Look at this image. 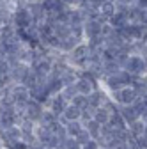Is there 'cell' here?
<instances>
[{
    "instance_id": "6da1fadb",
    "label": "cell",
    "mask_w": 147,
    "mask_h": 149,
    "mask_svg": "<svg viewBox=\"0 0 147 149\" xmlns=\"http://www.w3.org/2000/svg\"><path fill=\"white\" fill-rule=\"evenodd\" d=\"M124 71H128L130 74H137V77H145V69H147V62L144 57H138V55H130L126 59L124 66H122Z\"/></svg>"
},
{
    "instance_id": "7a4b0ae2",
    "label": "cell",
    "mask_w": 147,
    "mask_h": 149,
    "mask_svg": "<svg viewBox=\"0 0 147 149\" xmlns=\"http://www.w3.org/2000/svg\"><path fill=\"white\" fill-rule=\"evenodd\" d=\"M110 100H112L114 103H117L119 107H124V105H131L135 100H137V94H135V91L131 87H122L115 92H110Z\"/></svg>"
},
{
    "instance_id": "3957f363",
    "label": "cell",
    "mask_w": 147,
    "mask_h": 149,
    "mask_svg": "<svg viewBox=\"0 0 147 149\" xmlns=\"http://www.w3.org/2000/svg\"><path fill=\"white\" fill-rule=\"evenodd\" d=\"M11 23L16 30H25L32 23V18L28 14V9H14L11 16Z\"/></svg>"
},
{
    "instance_id": "277c9868",
    "label": "cell",
    "mask_w": 147,
    "mask_h": 149,
    "mask_svg": "<svg viewBox=\"0 0 147 149\" xmlns=\"http://www.w3.org/2000/svg\"><path fill=\"white\" fill-rule=\"evenodd\" d=\"M28 98H30L32 101H35V103H39V105H43V107H44L51 96H50V91H48L46 84H44V82H41V84L35 85L34 89H30V91H28Z\"/></svg>"
},
{
    "instance_id": "5b68a950",
    "label": "cell",
    "mask_w": 147,
    "mask_h": 149,
    "mask_svg": "<svg viewBox=\"0 0 147 149\" xmlns=\"http://www.w3.org/2000/svg\"><path fill=\"white\" fill-rule=\"evenodd\" d=\"M43 112H44V107L43 105H39V103H35V101H28L27 105H25V108H23V117L25 119H28V121H32L34 124H37L39 123V119H41V116H43Z\"/></svg>"
},
{
    "instance_id": "8992f818",
    "label": "cell",
    "mask_w": 147,
    "mask_h": 149,
    "mask_svg": "<svg viewBox=\"0 0 147 149\" xmlns=\"http://www.w3.org/2000/svg\"><path fill=\"white\" fill-rule=\"evenodd\" d=\"M30 71V66L27 64H21V62H16L9 68V80H11V85H20L21 80L25 78V74Z\"/></svg>"
},
{
    "instance_id": "52a82bcc",
    "label": "cell",
    "mask_w": 147,
    "mask_h": 149,
    "mask_svg": "<svg viewBox=\"0 0 147 149\" xmlns=\"http://www.w3.org/2000/svg\"><path fill=\"white\" fill-rule=\"evenodd\" d=\"M67 107V101H64V98L60 96V94H55V96H51L50 100H48V103L44 105V108L46 110H50L51 114L55 116V117H60L62 116V112H64V108Z\"/></svg>"
},
{
    "instance_id": "ba28073f",
    "label": "cell",
    "mask_w": 147,
    "mask_h": 149,
    "mask_svg": "<svg viewBox=\"0 0 147 149\" xmlns=\"http://www.w3.org/2000/svg\"><path fill=\"white\" fill-rule=\"evenodd\" d=\"M108 100H110L108 92L103 91V89L99 87V89H94V91L87 96V105H89V107H92V108H99V107H103Z\"/></svg>"
},
{
    "instance_id": "9c48e42d",
    "label": "cell",
    "mask_w": 147,
    "mask_h": 149,
    "mask_svg": "<svg viewBox=\"0 0 147 149\" xmlns=\"http://www.w3.org/2000/svg\"><path fill=\"white\" fill-rule=\"evenodd\" d=\"M30 69L37 74V77L41 78V80H46V77L50 74V71H51V61H48V59H39L35 64H32L30 66Z\"/></svg>"
},
{
    "instance_id": "30bf717a",
    "label": "cell",
    "mask_w": 147,
    "mask_h": 149,
    "mask_svg": "<svg viewBox=\"0 0 147 149\" xmlns=\"http://www.w3.org/2000/svg\"><path fill=\"white\" fill-rule=\"evenodd\" d=\"M83 39H94V37H99L101 36V23L99 22H94V20H89L85 22L83 25Z\"/></svg>"
},
{
    "instance_id": "8fae6325",
    "label": "cell",
    "mask_w": 147,
    "mask_h": 149,
    "mask_svg": "<svg viewBox=\"0 0 147 149\" xmlns=\"http://www.w3.org/2000/svg\"><path fill=\"white\" fill-rule=\"evenodd\" d=\"M75 89H76L78 94H82V96H89L94 89H99V87H96L92 82L87 80V78H78V80L75 82Z\"/></svg>"
},
{
    "instance_id": "7c38bea8",
    "label": "cell",
    "mask_w": 147,
    "mask_h": 149,
    "mask_svg": "<svg viewBox=\"0 0 147 149\" xmlns=\"http://www.w3.org/2000/svg\"><path fill=\"white\" fill-rule=\"evenodd\" d=\"M59 80H60V84H62V87H67V85H73L76 80H78V69H75L73 66H69L60 77H59Z\"/></svg>"
},
{
    "instance_id": "4fadbf2b",
    "label": "cell",
    "mask_w": 147,
    "mask_h": 149,
    "mask_svg": "<svg viewBox=\"0 0 147 149\" xmlns=\"http://www.w3.org/2000/svg\"><path fill=\"white\" fill-rule=\"evenodd\" d=\"M119 114H121V117L124 119L126 124H131V123H135V121L140 119L138 114L135 112V108H133L131 105H124V107H121V108H119Z\"/></svg>"
},
{
    "instance_id": "5bb4252c",
    "label": "cell",
    "mask_w": 147,
    "mask_h": 149,
    "mask_svg": "<svg viewBox=\"0 0 147 149\" xmlns=\"http://www.w3.org/2000/svg\"><path fill=\"white\" fill-rule=\"evenodd\" d=\"M110 27H114L115 30H119V29H124L126 25H130V22H128V18L124 16V14H121V13H115L110 20L106 22Z\"/></svg>"
},
{
    "instance_id": "9a60e30c",
    "label": "cell",
    "mask_w": 147,
    "mask_h": 149,
    "mask_svg": "<svg viewBox=\"0 0 147 149\" xmlns=\"http://www.w3.org/2000/svg\"><path fill=\"white\" fill-rule=\"evenodd\" d=\"M128 132H130L131 137H140V135H144V133L147 132L145 121L138 119V121H135V123H131V124H128Z\"/></svg>"
},
{
    "instance_id": "2e32d148",
    "label": "cell",
    "mask_w": 147,
    "mask_h": 149,
    "mask_svg": "<svg viewBox=\"0 0 147 149\" xmlns=\"http://www.w3.org/2000/svg\"><path fill=\"white\" fill-rule=\"evenodd\" d=\"M83 130L89 133V137H90V139L96 140V139L99 137V133H101V124H98L96 121L90 119V121H87V123L83 124Z\"/></svg>"
},
{
    "instance_id": "e0dca14e",
    "label": "cell",
    "mask_w": 147,
    "mask_h": 149,
    "mask_svg": "<svg viewBox=\"0 0 147 149\" xmlns=\"http://www.w3.org/2000/svg\"><path fill=\"white\" fill-rule=\"evenodd\" d=\"M64 128H66V135H67L69 139H75V137L82 132V130H83V126H82L80 121H69V123L64 124Z\"/></svg>"
},
{
    "instance_id": "ac0fdd59",
    "label": "cell",
    "mask_w": 147,
    "mask_h": 149,
    "mask_svg": "<svg viewBox=\"0 0 147 149\" xmlns=\"http://www.w3.org/2000/svg\"><path fill=\"white\" fill-rule=\"evenodd\" d=\"M131 107L135 108V112L138 114V117H140L142 121H145V119H147V100L137 98V100L131 103Z\"/></svg>"
},
{
    "instance_id": "d6986e66",
    "label": "cell",
    "mask_w": 147,
    "mask_h": 149,
    "mask_svg": "<svg viewBox=\"0 0 147 149\" xmlns=\"http://www.w3.org/2000/svg\"><path fill=\"white\" fill-rule=\"evenodd\" d=\"M112 130H126L128 128V124L124 123V119L121 117V114L117 112V114H110V119H108V123H106Z\"/></svg>"
},
{
    "instance_id": "ffe728a7",
    "label": "cell",
    "mask_w": 147,
    "mask_h": 149,
    "mask_svg": "<svg viewBox=\"0 0 147 149\" xmlns=\"http://www.w3.org/2000/svg\"><path fill=\"white\" fill-rule=\"evenodd\" d=\"M108 119H110V112L105 108V107H99V108H96L94 110V116H92V121H96L98 124H106L108 123Z\"/></svg>"
},
{
    "instance_id": "44dd1931",
    "label": "cell",
    "mask_w": 147,
    "mask_h": 149,
    "mask_svg": "<svg viewBox=\"0 0 147 149\" xmlns=\"http://www.w3.org/2000/svg\"><path fill=\"white\" fill-rule=\"evenodd\" d=\"M99 14L108 22L110 18L115 14V4H114V2H103V4L99 6Z\"/></svg>"
},
{
    "instance_id": "7402d4cb",
    "label": "cell",
    "mask_w": 147,
    "mask_h": 149,
    "mask_svg": "<svg viewBox=\"0 0 147 149\" xmlns=\"http://www.w3.org/2000/svg\"><path fill=\"white\" fill-rule=\"evenodd\" d=\"M122 68L115 62V61H105L103 62V71H105V77L106 74H117Z\"/></svg>"
},
{
    "instance_id": "603a6c76",
    "label": "cell",
    "mask_w": 147,
    "mask_h": 149,
    "mask_svg": "<svg viewBox=\"0 0 147 149\" xmlns=\"http://www.w3.org/2000/svg\"><path fill=\"white\" fill-rule=\"evenodd\" d=\"M59 94L64 98V101H67V103H71V100L75 98L78 92H76V89H75V84L73 85H67V87H62V91L59 92Z\"/></svg>"
},
{
    "instance_id": "cb8c5ba5",
    "label": "cell",
    "mask_w": 147,
    "mask_h": 149,
    "mask_svg": "<svg viewBox=\"0 0 147 149\" xmlns=\"http://www.w3.org/2000/svg\"><path fill=\"white\" fill-rule=\"evenodd\" d=\"M71 105H75L76 108H85L87 107V96H82V94H76L75 98H73L71 100Z\"/></svg>"
},
{
    "instance_id": "d4e9b609",
    "label": "cell",
    "mask_w": 147,
    "mask_h": 149,
    "mask_svg": "<svg viewBox=\"0 0 147 149\" xmlns=\"http://www.w3.org/2000/svg\"><path fill=\"white\" fill-rule=\"evenodd\" d=\"M75 140H76V144H78V146L82 147V146H85V144H87V142L90 140V137H89V133L85 132V130H82V132H80V133H78V135L75 137Z\"/></svg>"
},
{
    "instance_id": "484cf974",
    "label": "cell",
    "mask_w": 147,
    "mask_h": 149,
    "mask_svg": "<svg viewBox=\"0 0 147 149\" xmlns=\"http://www.w3.org/2000/svg\"><path fill=\"white\" fill-rule=\"evenodd\" d=\"M114 32H115V29H114V27H110L108 23H103V25H101V37H103V39L110 37Z\"/></svg>"
},
{
    "instance_id": "4316f807",
    "label": "cell",
    "mask_w": 147,
    "mask_h": 149,
    "mask_svg": "<svg viewBox=\"0 0 147 149\" xmlns=\"http://www.w3.org/2000/svg\"><path fill=\"white\" fill-rule=\"evenodd\" d=\"M82 149H99V146H98V142H96V140L90 139L85 146H82Z\"/></svg>"
},
{
    "instance_id": "83f0119b",
    "label": "cell",
    "mask_w": 147,
    "mask_h": 149,
    "mask_svg": "<svg viewBox=\"0 0 147 149\" xmlns=\"http://www.w3.org/2000/svg\"><path fill=\"white\" fill-rule=\"evenodd\" d=\"M115 4H121V6H128V7H131V6H135V0H115Z\"/></svg>"
},
{
    "instance_id": "f1b7e54d",
    "label": "cell",
    "mask_w": 147,
    "mask_h": 149,
    "mask_svg": "<svg viewBox=\"0 0 147 149\" xmlns=\"http://www.w3.org/2000/svg\"><path fill=\"white\" fill-rule=\"evenodd\" d=\"M135 6L138 9H147V0H135Z\"/></svg>"
},
{
    "instance_id": "f546056e",
    "label": "cell",
    "mask_w": 147,
    "mask_h": 149,
    "mask_svg": "<svg viewBox=\"0 0 147 149\" xmlns=\"http://www.w3.org/2000/svg\"><path fill=\"white\" fill-rule=\"evenodd\" d=\"M0 149H6V146H4V142H2V139H0Z\"/></svg>"
}]
</instances>
